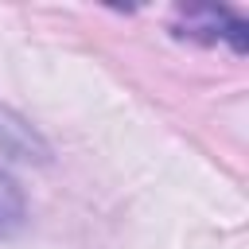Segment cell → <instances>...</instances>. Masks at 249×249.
<instances>
[{
	"label": "cell",
	"mask_w": 249,
	"mask_h": 249,
	"mask_svg": "<svg viewBox=\"0 0 249 249\" xmlns=\"http://www.w3.org/2000/svg\"><path fill=\"white\" fill-rule=\"evenodd\" d=\"M175 35H187V39H198V43L226 39L233 51H245V19H237L226 8H187Z\"/></svg>",
	"instance_id": "cell-1"
},
{
	"label": "cell",
	"mask_w": 249,
	"mask_h": 249,
	"mask_svg": "<svg viewBox=\"0 0 249 249\" xmlns=\"http://www.w3.org/2000/svg\"><path fill=\"white\" fill-rule=\"evenodd\" d=\"M0 152L8 160H23V163H47L51 160V144L12 105H0Z\"/></svg>",
	"instance_id": "cell-2"
},
{
	"label": "cell",
	"mask_w": 249,
	"mask_h": 249,
	"mask_svg": "<svg viewBox=\"0 0 249 249\" xmlns=\"http://www.w3.org/2000/svg\"><path fill=\"white\" fill-rule=\"evenodd\" d=\"M23 222H27V198H23L19 183L8 171H0V241L16 237L23 230Z\"/></svg>",
	"instance_id": "cell-3"
}]
</instances>
